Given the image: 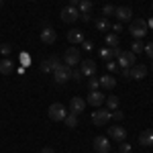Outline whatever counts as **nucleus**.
Wrapping results in <instances>:
<instances>
[{"label": "nucleus", "instance_id": "26", "mask_svg": "<svg viewBox=\"0 0 153 153\" xmlns=\"http://www.w3.org/2000/svg\"><path fill=\"white\" fill-rule=\"evenodd\" d=\"M106 45L108 47H118V35H114V33L106 35Z\"/></svg>", "mask_w": 153, "mask_h": 153}, {"label": "nucleus", "instance_id": "11", "mask_svg": "<svg viewBox=\"0 0 153 153\" xmlns=\"http://www.w3.org/2000/svg\"><path fill=\"white\" fill-rule=\"evenodd\" d=\"M108 139H114V141H127V129L125 127H108Z\"/></svg>", "mask_w": 153, "mask_h": 153}, {"label": "nucleus", "instance_id": "29", "mask_svg": "<svg viewBox=\"0 0 153 153\" xmlns=\"http://www.w3.org/2000/svg\"><path fill=\"white\" fill-rule=\"evenodd\" d=\"M102 14H104V19L106 16H112V14H114V6H112V4H104V6H102Z\"/></svg>", "mask_w": 153, "mask_h": 153}, {"label": "nucleus", "instance_id": "43", "mask_svg": "<svg viewBox=\"0 0 153 153\" xmlns=\"http://www.w3.org/2000/svg\"><path fill=\"white\" fill-rule=\"evenodd\" d=\"M0 8H2V0H0Z\"/></svg>", "mask_w": 153, "mask_h": 153}, {"label": "nucleus", "instance_id": "39", "mask_svg": "<svg viewBox=\"0 0 153 153\" xmlns=\"http://www.w3.org/2000/svg\"><path fill=\"white\" fill-rule=\"evenodd\" d=\"M80 16H82V21H84V23H88V21H92V14H90V12H82Z\"/></svg>", "mask_w": 153, "mask_h": 153}, {"label": "nucleus", "instance_id": "7", "mask_svg": "<svg viewBox=\"0 0 153 153\" xmlns=\"http://www.w3.org/2000/svg\"><path fill=\"white\" fill-rule=\"evenodd\" d=\"M61 63H63V61H59L57 55H51V57H47V59H43V61H41V71H43V74L55 71Z\"/></svg>", "mask_w": 153, "mask_h": 153}, {"label": "nucleus", "instance_id": "21", "mask_svg": "<svg viewBox=\"0 0 153 153\" xmlns=\"http://www.w3.org/2000/svg\"><path fill=\"white\" fill-rule=\"evenodd\" d=\"M63 120H65V127H68V129H76V127H78V114H71V112H68Z\"/></svg>", "mask_w": 153, "mask_h": 153}, {"label": "nucleus", "instance_id": "19", "mask_svg": "<svg viewBox=\"0 0 153 153\" xmlns=\"http://www.w3.org/2000/svg\"><path fill=\"white\" fill-rule=\"evenodd\" d=\"M117 86V78L114 76H110V74H106L100 78V88H104V90H112Z\"/></svg>", "mask_w": 153, "mask_h": 153}, {"label": "nucleus", "instance_id": "30", "mask_svg": "<svg viewBox=\"0 0 153 153\" xmlns=\"http://www.w3.org/2000/svg\"><path fill=\"white\" fill-rule=\"evenodd\" d=\"M71 80H76V82H82V71H80V68L71 70Z\"/></svg>", "mask_w": 153, "mask_h": 153}, {"label": "nucleus", "instance_id": "42", "mask_svg": "<svg viewBox=\"0 0 153 153\" xmlns=\"http://www.w3.org/2000/svg\"><path fill=\"white\" fill-rule=\"evenodd\" d=\"M151 71H153V61H151Z\"/></svg>", "mask_w": 153, "mask_h": 153}, {"label": "nucleus", "instance_id": "3", "mask_svg": "<svg viewBox=\"0 0 153 153\" xmlns=\"http://www.w3.org/2000/svg\"><path fill=\"white\" fill-rule=\"evenodd\" d=\"M110 110L108 108H96L94 112H92V123H94L96 127H104L108 125V120H110Z\"/></svg>", "mask_w": 153, "mask_h": 153}, {"label": "nucleus", "instance_id": "5", "mask_svg": "<svg viewBox=\"0 0 153 153\" xmlns=\"http://www.w3.org/2000/svg\"><path fill=\"white\" fill-rule=\"evenodd\" d=\"M59 16H61L63 23H70L71 25V23H76V21L80 19V10H78L76 6H70V4H68V6L61 8V14H59Z\"/></svg>", "mask_w": 153, "mask_h": 153}, {"label": "nucleus", "instance_id": "1", "mask_svg": "<svg viewBox=\"0 0 153 153\" xmlns=\"http://www.w3.org/2000/svg\"><path fill=\"white\" fill-rule=\"evenodd\" d=\"M147 29H149V25L147 21H143V19H135L133 23H131V35L135 37V39H141V37L147 35Z\"/></svg>", "mask_w": 153, "mask_h": 153}, {"label": "nucleus", "instance_id": "4", "mask_svg": "<svg viewBox=\"0 0 153 153\" xmlns=\"http://www.w3.org/2000/svg\"><path fill=\"white\" fill-rule=\"evenodd\" d=\"M53 80H55V84H65L68 80H71V68L61 63L57 70L53 71Z\"/></svg>", "mask_w": 153, "mask_h": 153}, {"label": "nucleus", "instance_id": "14", "mask_svg": "<svg viewBox=\"0 0 153 153\" xmlns=\"http://www.w3.org/2000/svg\"><path fill=\"white\" fill-rule=\"evenodd\" d=\"M129 71H131V80H143V78L147 76V65L135 63L133 68H129Z\"/></svg>", "mask_w": 153, "mask_h": 153}, {"label": "nucleus", "instance_id": "16", "mask_svg": "<svg viewBox=\"0 0 153 153\" xmlns=\"http://www.w3.org/2000/svg\"><path fill=\"white\" fill-rule=\"evenodd\" d=\"M114 16H117L118 21H131L133 10H131L129 6H117V8H114Z\"/></svg>", "mask_w": 153, "mask_h": 153}, {"label": "nucleus", "instance_id": "38", "mask_svg": "<svg viewBox=\"0 0 153 153\" xmlns=\"http://www.w3.org/2000/svg\"><path fill=\"white\" fill-rule=\"evenodd\" d=\"M120 76H123V78H129V80H131V71H129V68H120Z\"/></svg>", "mask_w": 153, "mask_h": 153}, {"label": "nucleus", "instance_id": "2", "mask_svg": "<svg viewBox=\"0 0 153 153\" xmlns=\"http://www.w3.org/2000/svg\"><path fill=\"white\" fill-rule=\"evenodd\" d=\"M63 61H65V65H78L80 61H82V53H80V49L78 47H68L65 49V53H63Z\"/></svg>", "mask_w": 153, "mask_h": 153}, {"label": "nucleus", "instance_id": "34", "mask_svg": "<svg viewBox=\"0 0 153 153\" xmlns=\"http://www.w3.org/2000/svg\"><path fill=\"white\" fill-rule=\"evenodd\" d=\"M0 51H2V55H8V53L12 51V47L8 45V43H4V45H0Z\"/></svg>", "mask_w": 153, "mask_h": 153}, {"label": "nucleus", "instance_id": "12", "mask_svg": "<svg viewBox=\"0 0 153 153\" xmlns=\"http://www.w3.org/2000/svg\"><path fill=\"white\" fill-rule=\"evenodd\" d=\"M84 108H86V100H84V98L74 96V98L70 100V112L71 114H78V117H80V114L84 112Z\"/></svg>", "mask_w": 153, "mask_h": 153}, {"label": "nucleus", "instance_id": "15", "mask_svg": "<svg viewBox=\"0 0 153 153\" xmlns=\"http://www.w3.org/2000/svg\"><path fill=\"white\" fill-rule=\"evenodd\" d=\"M55 39H57V33H55L51 27H45V29L41 31V41H43L45 45H53Z\"/></svg>", "mask_w": 153, "mask_h": 153}, {"label": "nucleus", "instance_id": "23", "mask_svg": "<svg viewBox=\"0 0 153 153\" xmlns=\"http://www.w3.org/2000/svg\"><path fill=\"white\" fill-rule=\"evenodd\" d=\"M92 8H94L92 0H80V4H78V10L80 12H90Z\"/></svg>", "mask_w": 153, "mask_h": 153}, {"label": "nucleus", "instance_id": "40", "mask_svg": "<svg viewBox=\"0 0 153 153\" xmlns=\"http://www.w3.org/2000/svg\"><path fill=\"white\" fill-rule=\"evenodd\" d=\"M41 153H55V151H53L51 147H43V149H41Z\"/></svg>", "mask_w": 153, "mask_h": 153}, {"label": "nucleus", "instance_id": "31", "mask_svg": "<svg viewBox=\"0 0 153 153\" xmlns=\"http://www.w3.org/2000/svg\"><path fill=\"white\" fill-rule=\"evenodd\" d=\"M143 53H147V57L153 59V41L151 43H145V49H143Z\"/></svg>", "mask_w": 153, "mask_h": 153}, {"label": "nucleus", "instance_id": "27", "mask_svg": "<svg viewBox=\"0 0 153 153\" xmlns=\"http://www.w3.org/2000/svg\"><path fill=\"white\" fill-rule=\"evenodd\" d=\"M96 29L98 31H106V29H110V23L106 19H96Z\"/></svg>", "mask_w": 153, "mask_h": 153}, {"label": "nucleus", "instance_id": "45", "mask_svg": "<svg viewBox=\"0 0 153 153\" xmlns=\"http://www.w3.org/2000/svg\"><path fill=\"white\" fill-rule=\"evenodd\" d=\"M31 2H35V0H31Z\"/></svg>", "mask_w": 153, "mask_h": 153}, {"label": "nucleus", "instance_id": "44", "mask_svg": "<svg viewBox=\"0 0 153 153\" xmlns=\"http://www.w3.org/2000/svg\"><path fill=\"white\" fill-rule=\"evenodd\" d=\"M151 10H153V2H151Z\"/></svg>", "mask_w": 153, "mask_h": 153}, {"label": "nucleus", "instance_id": "20", "mask_svg": "<svg viewBox=\"0 0 153 153\" xmlns=\"http://www.w3.org/2000/svg\"><path fill=\"white\" fill-rule=\"evenodd\" d=\"M139 143L143 147H151L153 145V131H143L139 135Z\"/></svg>", "mask_w": 153, "mask_h": 153}, {"label": "nucleus", "instance_id": "37", "mask_svg": "<svg viewBox=\"0 0 153 153\" xmlns=\"http://www.w3.org/2000/svg\"><path fill=\"white\" fill-rule=\"evenodd\" d=\"M82 47L86 49V51H90V49H94V43H92V41H84V43H82Z\"/></svg>", "mask_w": 153, "mask_h": 153}, {"label": "nucleus", "instance_id": "28", "mask_svg": "<svg viewBox=\"0 0 153 153\" xmlns=\"http://www.w3.org/2000/svg\"><path fill=\"white\" fill-rule=\"evenodd\" d=\"M98 86H100V78L90 76V78H88V88H90V90H98Z\"/></svg>", "mask_w": 153, "mask_h": 153}, {"label": "nucleus", "instance_id": "6", "mask_svg": "<svg viewBox=\"0 0 153 153\" xmlns=\"http://www.w3.org/2000/svg\"><path fill=\"white\" fill-rule=\"evenodd\" d=\"M49 118H51V120H63V118H65V114H68V110H65V106L63 104H59V102H55V104H51L49 106Z\"/></svg>", "mask_w": 153, "mask_h": 153}, {"label": "nucleus", "instance_id": "25", "mask_svg": "<svg viewBox=\"0 0 153 153\" xmlns=\"http://www.w3.org/2000/svg\"><path fill=\"white\" fill-rule=\"evenodd\" d=\"M104 102H106V106H108V110H117V108H118V98H117L114 94H112V96H108Z\"/></svg>", "mask_w": 153, "mask_h": 153}, {"label": "nucleus", "instance_id": "32", "mask_svg": "<svg viewBox=\"0 0 153 153\" xmlns=\"http://www.w3.org/2000/svg\"><path fill=\"white\" fill-rule=\"evenodd\" d=\"M106 68H108V71H114V74H117L118 71V63L114 61V59H112V61H106Z\"/></svg>", "mask_w": 153, "mask_h": 153}, {"label": "nucleus", "instance_id": "13", "mask_svg": "<svg viewBox=\"0 0 153 153\" xmlns=\"http://www.w3.org/2000/svg\"><path fill=\"white\" fill-rule=\"evenodd\" d=\"M94 153H110L108 137H96L94 139Z\"/></svg>", "mask_w": 153, "mask_h": 153}, {"label": "nucleus", "instance_id": "35", "mask_svg": "<svg viewBox=\"0 0 153 153\" xmlns=\"http://www.w3.org/2000/svg\"><path fill=\"white\" fill-rule=\"evenodd\" d=\"M110 29L114 31V35H118V33L123 31V25H120V23H114V25H110Z\"/></svg>", "mask_w": 153, "mask_h": 153}, {"label": "nucleus", "instance_id": "17", "mask_svg": "<svg viewBox=\"0 0 153 153\" xmlns=\"http://www.w3.org/2000/svg\"><path fill=\"white\" fill-rule=\"evenodd\" d=\"M68 41H70L71 45H80V43H84V33L80 29H71L70 33H68Z\"/></svg>", "mask_w": 153, "mask_h": 153}, {"label": "nucleus", "instance_id": "24", "mask_svg": "<svg viewBox=\"0 0 153 153\" xmlns=\"http://www.w3.org/2000/svg\"><path fill=\"white\" fill-rule=\"evenodd\" d=\"M143 49H145V43H143L141 39H137V41H133L131 43V51L137 55V53H143Z\"/></svg>", "mask_w": 153, "mask_h": 153}, {"label": "nucleus", "instance_id": "22", "mask_svg": "<svg viewBox=\"0 0 153 153\" xmlns=\"http://www.w3.org/2000/svg\"><path fill=\"white\" fill-rule=\"evenodd\" d=\"M100 57L104 59V61H112L114 59V47H106L100 51Z\"/></svg>", "mask_w": 153, "mask_h": 153}, {"label": "nucleus", "instance_id": "36", "mask_svg": "<svg viewBox=\"0 0 153 153\" xmlns=\"http://www.w3.org/2000/svg\"><path fill=\"white\" fill-rule=\"evenodd\" d=\"M110 117L114 118V120H123V117H125V114H123L120 110H114V112H110Z\"/></svg>", "mask_w": 153, "mask_h": 153}, {"label": "nucleus", "instance_id": "8", "mask_svg": "<svg viewBox=\"0 0 153 153\" xmlns=\"http://www.w3.org/2000/svg\"><path fill=\"white\" fill-rule=\"evenodd\" d=\"M135 59H137V55L133 51H123L117 57V63H118V68H133L135 65Z\"/></svg>", "mask_w": 153, "mask_h": 153}, {"label": "nucleus", "instance_id": "41", "mask_svg": "<svg viewBox=\"0 0 153 153\" xmlns=\"http://www.w3.org/2000/svg\"><path fill=\"white\" fill-rule=\"evenodd\" d=\"M147 25H149V29H153V19H149V21H147Z\"/></svg>", "mask_w": 153, "mask_h": 153}, {"label": "nucleus", "instance_id": "9", "mask_svg": "<svg viewBox=\"0 0 153 153\" xmlns=\"http://www.w3.org/2000/svg\"><path fill=\"white\" fill-rule=\"evenodd\" d=\"M104 100H106V96L100 90H90V94L86 98V104L94 106V108H100V104H104Z\"/></svg>", "mask_w": 153, "mask_h": 153}, {"label": "nucleus", "instance_id": "10", "mask_svg": "<svg viewBox=\"0 0 153 153\" xmlns=\"http://www.w3.org/2000/svg\"><path fill=\"white\" fill-rule=\"evenodd\" d=\"M96 70H98V68H96L94 59H82V61H80V71H82V76H88V78H90V76H96Z\"/></svg>", "mask_w": 153, "mask_h": 153}, {"label": "nucleus", "instance_id": "33", "mask_svg": "<svg viewBox=\"0 0 153 153\" xmlns=\"http://www.w3.org/2000/svg\"><path fill=\"white\" fill-rule=\"evenodd\" d=\"M120 153H131V143L120 141Z\"/></svg>", "mask_w": 153, "mask_h": 153}, {"label": "nucleus", "instance_id": "18", "mask_svg": "<svg viewBox=\"0 0 153 153\" xmlns=\"http://www.w3.org/2000/svg\"><path fill=\"white\" fill-rule=\"evenodd\" d=\"M12 71H14V61L8 59V57H4L0 61V74H2V76H10Z\"/></svg>", "mask_w": 153, "mask_h": 153}]
</instances>
